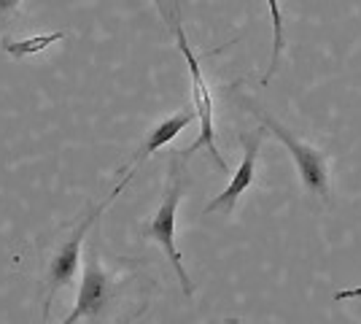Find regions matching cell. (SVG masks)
I'll list each match as a JSON object with an SVG mask.
<instances>
[{
    "label": "cell",
    "mask_w": 361,
    "mask_h": 324,
    "mask_svg": "<svg viewBox=\"0 0 361 324\" xmlns=\"http://www.w3.org/2000/svg\"><path fill=\"white\" fill-rule=\"evenodd\" d=\"M267 6H270V16H272V62L270 68H267V73H264V84L275 76V71H278V65H281V57H283V49H286V32H283V14H281V3L278 0H267Z\"/></svg>",
    "instance_id": "9"
},
{
    "label": "cell",
    "mask_w": 361,
    "mask_h": 324,
    "mask_svg": "<svg viewBox=\"0 0 361 324\" xmlns=\"http://www.w3.org/2000/svg\"><path fill=\"white\" fill-rule=\"evenodd\" d=\"M264 124L254 130V133H243L240 140H243V160L238 170L232 173V181L226 186L224 192L219 195V198H213L208 205H205V214H213V211H224L229 214L232 208H235V203L240 200V195L248 189V186L254 184L256 179V162H259V149H262V140H264Z\"/></svg>",
    "instance_id": "6"
},
{
    "label": "cell",
    "mask_w": 361,
    "mask_h": 324,
    "mask_svg": "<svg viewBox=\"0 0 361 324\" xmlns=\"http://www.w3.org/2000/svg\"><path fill=\"white\" fill-rule=\"evenodd\" d=\"M19 6H22V0H0V30L19 16Z\"/></svg>",
    "instance_id": "10"
},
{
    "label": "cell",
    "mask_w": 361,
    "mask_h": 324,
    "mask_svg": "<svg viewBox=\"0 0 361 324\" xmlns=\"http://www.w3.org/2000/svg\"><path fill=\"white\" fill-rule=\"evenodd\" d=\"M348 297H361V289H348V292H337V300H348Z\"/></svg>",
    "instance_id": "12"
},
{
    "label": "cell",
    "mask_w": 361,
    "mask_h": 324,
    "mask_svg": "<svg viewBox=\"0 0 361 324\" xmlns=\"http://www.w3.org/2000/svg\"><path fill=\"white\" fill-rule=\"evenodd\" d=\"M151 292L154 281L146 265L130 257H108L94 235L84 246L73 313L62 324H130L146 311Z\"/></svg>",
    "instance_id": "1"
},
{
    "label": "cell",
    "mask_w": 361,
    "mask_h": 324,
    "mask_svg": "<svg viewBox=\"0 0 361 324\" xmlns=\"http://www.w3.org/2000/svg\"><path fill=\"white\" fill-rule=\"evenodd\" d=\"M65 41V32H41V35H32V38H22V41H11V38H0V49L6 54H11L14 60L22 57H30V54H41L51 44H60Z\"/></svg>",
    "instance_id": "8"
},
{
    "label": "cell",
    "mask_w": 361,
    "mask_h": 324,
    "mask_svg": "<svg viewBox=\"0 0 361 324\" xmlns=\"http://www.w3.org/2000/svg\"><path fill=\"white\" fill-rule=\"evenodd\" d=\"M221 324H240V319H238V316H232V319H226V322H221Z\"/></svg>",
    "instance_id": "13"
},
{
    "label": "cell",
    "mask_w": 361,
    "mask_h": 324,
    "mask_svg": "<svg viewBox=\"0 0 361 324\" xmlns=\"http://www.w3.org/2000/svg\"><path fill=\"white\" fill-rule=\"evenodd\" d=\"M192 119H197V111L195 108H183V111H178L176 116H170V119H162V122L157 124L154 130H151L149 136H146V140H143V146L137 149L135 155H133V160L124 165V168L119 170L121 181L116 186H114V195H119L124 186L133 181V176L137 173V168L149 160L154 152H159L165 143H170V140L178 136L180 130H186L189 124H192Z\"/></svg>",
    "instance_id": "7"
},
{
    "label": "cell",
    "mask_w": 361,
    "mask_h": 324,
    "mask_svg": "<svg viewBox=\"0 0 361 324\" xmlns=\"http://www.w3.org/2000/svg\"><path fill=\"white\" fill-rule=\"evenodd\" d=\"M154 6H157V11L162 16V22L170 25V19H173V8H176V0H151Z\"/></svg>",
    "instance_id": "11"
},
{
    "label": "cell",
    "mask_w": 361,
    "mask_h": 324,
    "mask_svg": "<svg viewBox=\"0 0 361 324\" xmlns=\"http://www.w3.org/2000/svg\"><path fill=\"white\" fill-rule=\"evenodd\" d=\"M243 106L251 108V114H256V116L262 119V124H264L272 136L286 146L288 155L294 157V162H297L302 184L307 186L313 195L324 198V200H329V162H326L324 152H318L316 146H310V143H305V140L297 138L294 133H288L283 124H278L272 116H267V114H262L251 100L243 97Z\"/></svg>",
    "instance_id": "5"
},
{
    "label": "cell",
    "mask_w": 361,
    "mask_h": 324,
    "mask_svg": "<svg viewBox=\"0 0 361 324\" xmlns=\"http://www.w3.org/2000/svg\"><path fill=\"white\" fill-rule=\"evenodd\" d=\"M183 189H186V173H183V165L176 162V157L170 155V179H167V192L165 200L159 203L157 214L151 216L149 222L140 227V238L146 241H157L162 251L167 254V260L173 263V270L178 273L180 287H183V294H192L195 287L186 276V268L180 263V254L176 248V211L180 205V198H183Z\"/></svg>",
    "instance_id": "4"
},
{
    "label": "cell",
    "mask_w": 361,
    "mask_h": 324,
    "mask_svg": "<svg viewBox=\"0 0 361 324\" xmlns=\"http://www.w3.org/2000/svg\"><path fill=\"white\" fill-rule=\"evenodd\" d=\"M116 195L111 192L103 203H90L78 219H71L60 227L46 235L38 248V260H41V297H44V319L51 316V306L60 289L71 287L75 276L84 268V238L90 227L97 224V219L103 216L111 200Z\"/></svg>",
    "instance_id": "2"
},
{
    "label": "cell",
    "mask_w": 361,
    "mask_h": 324,
    "mask_svg": "<svg viewBox=\"0 0 361 324\" xmlns=\"http://www.w3.org/2000/svg\"><path fill=\"white\" fill-rule=\"evenodd\" d=\"M167 28H170V30H173V35H176V44H178L180 54H183V60H186V68H189V76H192V103H195L197 122H200V136H197V140L192 143V146H189V149H183V152H176V155H178L180 160H186V157H192L195 152H200V149H208V155L213 157L216 168L226 170V162L221 160V155H219V146H216L211 87H208V81H205V73H202L200 57H197L195 49L189 47V41H186V32H183V25H180V6H178V0H176L173 19H170V25H167Z\"/></svg>",
    "instance_id": "3"
}]
</instances>
